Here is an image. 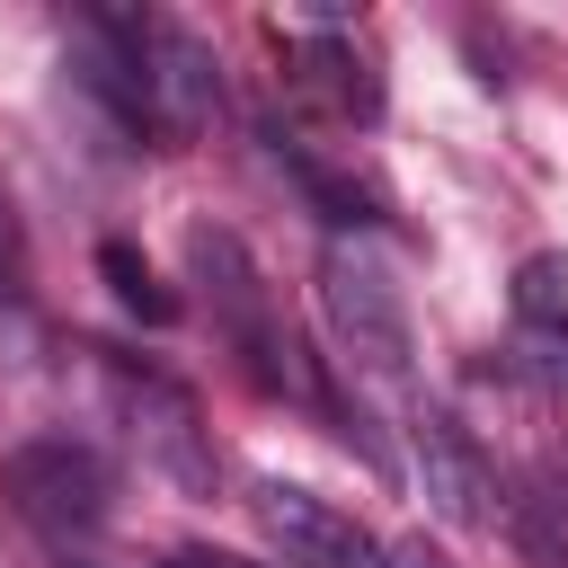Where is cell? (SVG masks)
Masks as SVG:
<instances>
[{"label": "cell", "mask_w": 568, "mask_h": 568, "mask_svg": "<svg viewBox=\"0 0 568 568\" xmlns=\"http://www.w3.org/2000/svg\"><path fill=\"white\" fill-rule=\"evenodd\" d=\"M106 497H115L106 462H98L89 444H71V435H44V444H18V453H9V506H18L36 532H53V541L98 532V524H106Z\"/></svg>", "instance_id": "1"}, {"label": "cell", "mask_w": 568, "mask_h": 568, "mask_svg": "<svg viewBox=\"0 0 568 568\" xmlns=\"http://www.w3.org/2000/svg\"><path fill=\"white\" fill-rule=\"evenodd\" d=\"M320 311L337 328V346L364 364V373H399L408 364V311H399V284L364 257V248H328L320 257Z\"/></svg>", "instance_id": "2"}, {"label": "cell", "mask_w": 568, "mask_h": 568, "mask_svg": "<svg viewBox=\"0 0 568 568\" xmlns=\"http://www.w3.org/2000/svg\"><path fill=\"white\" fill-rule=\"evenodd\" d=\"M257 524L275 532L284 568H390V550L355 515H337L328 497H311L293 479H257Z\"/></svg>", "instance_id": "3"}, {"label": "cell", "mask_w": 568, "mask_h": 568, "mask_svg": "<svg viewBox=\"0 0 568 568\" xmlns=\"http://www.w3.org/2000/svg\"><path fill=\"white\" fill-rule=\"evenodd\" d=\"M142 98H151L160 133H204L222 115V62H213V44L186 36V27L142 18Z\"/></svg>", "instance_id": "4"}, {"label": "cell", "mask_w": 568, "mask_h": 568, "mask_svg": "<svg viewBox=\"0 0 568 568\" xmlns=\"http://www.w3.org/2000/svg\"><path fill=\"white\" fill-rule=\"evenodd\" d=\"M115 399H124L142 453H151L186 497H204V488H213V444H204V426H195V399H186L178 382H160V373H115Z\"/></svg>", "instance_id": "5"}, {"label": "cell", "mask_w": 568, "mask_h": 568, "mask_svg": "<svg viewBox=\"0 0 568 568\" xmlns=\"http://www.w3.org/2000/svg\"><path fill=\"white\" fill-rule=\"evenodd\" d=\"M408 453H417V488H426V506L444 515V524H488V497H497V479H488V462L470 453V435L444 417V408H408Z\"/></svg>", "instance_id": "6"}, {"label": "cell", "mask_w": 568, "mask_h": 568, "mask_svg": "<svg viewBox=\"0 0 568 568\" xmlns=\"http://www.w3.org/2000/svg\"><path fill=\"white\" fill-rule=\"evenodd\" d=\"M186 257H195V275L213 284V302H222L231 337H240V346H257L275 320H266V293H257V266H248V248H240L231 231H195V240H186Z\"/></svg>", "instance_id": "7"}, {"label": "cell", "mask_w": 568, "mask_h": 568, "mask_svg": "<svg viewBox=\"0 0 568 568\" xmlns=\"http://www.w3.org/2000/svg\"><path fill=\"white\" fill-rule=\"evenodd\" d=\"M293 80H302L311 98H328L337 115H373V106H382V80H373V62L355 53V36H311V44H293Z\"/></svg>", "instance_id": "8"}, {"label": "cell", "mask_w": 568, "mask_h": 568, "mask_svg": "<svg viewBox=\"0 0 568 568\" xmlns=\"http://www.w3.org/2000/svg\"><path fill=\"white\" fill-rule=\"evenodd\" d=\"M98 275L115 284V302H124L133 320H151V328H169V320H178V293L151 275V257H142L133 240H106V248H98Z\"/></svg>", "instance_id": "9"}, {"label": "cell", "mask_w": 568, "mask_h": 568, "mask_svg": "<svg viewBox=\"0 0 568 568\" xmlns=\"http://www.w3.org/2000/svg\"><path fill=\"white\" fill-rule=\"evenodd\" d=\"M515 320H568V257L559 248L515 266Z\"/></svg>", "instance_id": "10"}, {"label": "cell", "mask_w": 568, "mask_h": 568, "mask_svg": "<svg viewBox=\"0 0 568 568\" xmlns=\"http://www.w3.org/2000/svg\"><path fill=\"white\" fill-rule=\"evenodd\" d=\"M515 364H524V382L568 390V320H524L515 328Z\"/></svg>", "instance_id": "11"}, {"label": "cell", "mask_w": 568, "mask_h": 568, "mask_svg": "<svg viewBox=\"0 0 568 568\" xmlns=\"http://www.w3.org/2000/svg\"><path fill=\"white\" fill-rule=\"evenodd\" d=\"M390 568H453V559H444V550H426V541H399V550H390Z\"/></svg>", "instance_id": "12"}, {"label": "cell", "mask_w": 568, "mask_h": 568, "mask_svg": "<svg viewBox=\"0 0 568 568\" xmlns=\"http://www.w3.org/2000/svg\"><path fill=\"white\" fill-rule=\"evenodd\" d=\"M169 568H248V559H222V550H169Z\"/></svg>", "instance_id": "13"}, {"label": "cell", "mask_w": 568, "mask_h": 568, "mask_svg": "<svg viewBox=\"0 0 568 568\" xmlns=\"http://www.w3.org/2000/svg\"><path fill=\"white\" fill-rule=\"evenodd\" d=\"M550 479H559V488H568V462H559V470H550ZM559 506H568V497H559Z\"/></svg>", "instance_id": "14"}]
</instances>
